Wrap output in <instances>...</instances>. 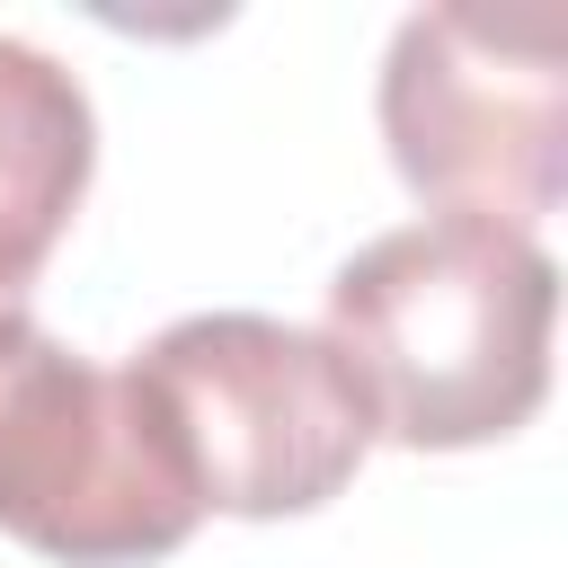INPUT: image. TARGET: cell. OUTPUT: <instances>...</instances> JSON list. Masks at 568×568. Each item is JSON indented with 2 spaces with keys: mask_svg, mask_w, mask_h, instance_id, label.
I'll list each match as a JSON object with an SVG mask.
<instances>
[{
  "mask_svg": "<svg viewBox=\"0 0 568 568\" xmlns=\"http://www.w3.org/2000/svg\"><path fill=\"white\" fill-rule=\"evenodd\" d=\"M195 524L133 382L98 373L27 311H0V532L62 568H142Z\"/></svg>",
  "mask_w": 568,
  "mask_h": 568,
  "instance_id": "4",
  "label": "cell"
},
{
  "mask_svg": "<svg viewBox=\"0 0 568 568\" xmlns=\"http://www.w3.org/2000/svg\"><path fill=\"white\" fill-rule=\"evenodd\" d=\"M382 142L435 213L532 231L568 186V27L550 9H417L382 62Z\"/></svg>",
  "mask_w": 568,
  "mask_h": 568,
  "instance_id": "3",
  "label": "cell"
},
{
  "mask_svg": "<svg viewBox=\"0 0 568 568\" xmlns=\"http://www.w3.org/2000/svg\"><path fill=\"white\" fill-rule=\"evenodd\" d=\"M98 169L89 89L27 36H0V311L44 275Z\"/></svg>",
  "mask_w": 568,
  "mask_h": 568,
  "instance_id": "5",
  "label": "cell"
},
{
  "mask_svg": "<svg viewBox=\"0 0 568 568\" xmlns=\"http://www.w3.org/2000/svg\"><path fill=\"white\" fill-rule=\"evenodd\" d=\"M124 382L195 515H311L373 453V408L346 355L266 311L169 320Z\"/></svg>",
  "mask_w": 568,
  "mask_h": 568,
  "instance_id": "2",
  "label": "cell"
},
{
  "mask_svg": "<svg viewBox=\"0 0 568 568\" xmlns=\"http://www.w3.org/2000/svg\"><path fill=\"white\" fill-rule=\"evenodd\" d=\"M559 266L532 231L426 213L364 240L328 275V346L346 355L373 435L462 453L532 426L550 399Z\"/></svg>",
  "mask_w": 568,
  "mask_h": 568,
  "instance_id": "1",
  "label": "cell"
}]
</instances>
